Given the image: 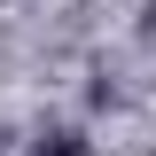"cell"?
Wrapping results in <instances>:
<instances>
[{
    "label": "cell",
    "instance_id": "1",
    "mask_svg": "<svg viewBox=\"0 0 156 156\" xmlns=\"http://www.w3.org/2000/svg\"><path fill=\"white\" fill-rule=\"evenodd\" d=\"M31 156H86V140H78V133H47Z\"/></svg>",
    "mask_w": 156,
    "mask_h": 156
}]
</instances>
